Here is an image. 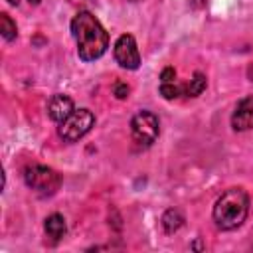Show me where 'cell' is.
<instances>
[{"label": "cell", "instance_id": "obj_1", "mask_svg": "<svg viewBox=\"0 0 253 253\" xmlns=\"http://www.w3.org/2000/svg\"><path fill=\"white\" fill-rule=\"evenodd\" d=\"M71 36L77 43V55L83 61L99 59L109 47V36L101 22L87 10H81L71 20Z\"/></svg>", "mask_w": 253, "mask_h": 253}, {"label": "cell", "instance_id": "obj_2", "mask_svg": "<svg viewBox=\"0 0 253 253\" xmlns=\"http://www.w3.org/2000/svg\"><path fill=\"white\" fill-rule=\"evenodd\" d=\"M247 211H249L247 192L243 188H229L217 198L213 206V221L219 229L231 231L245 221Z\"/></svg>", "mask_w": 253, "mask_h": 253}, {"label": "cell", "instance_id": "obj_3", "mask_svg": "<svg viewBox=\"0 0 253 253\" xmlns=\"http://www.w3.org/2000/svg\"><path fill=\"white\" fill-rule=\"evenodd\" d=\"M24 182L28 184V188L36 190L42 196H51L59 190L61 186V176L43 164H30L24 168Z\"/></svg>", "mask_w": 253, "mask_h": 253}, {"label": "cell", "instance_id": "obj_4", "mask_svg": "<svg viewBox=\"0 0 253 253\" xmlns=\"http://www.w3.org/2000/svg\"><path fill=\"white\" fill-rule=\"evenodd\" d=\"M95 125V115L89 109H75L63 123H59V136L65 142H77L83 138Z\"/></svg>", "mask_w": 253, "mask_h": 253}, {"label": "cell", "instance_id": "obj_5", "mask_svg": "<svg viewBox=\"0 0 253 253\" xmlns=\"http://www.w3.org/2000/svg\"><path fill=\"white\" fill-rule=\"evenodd\" d=\"M160 132L158 117L150 111H138L130 121V134L138 146H150Z\"/></svg>", "mask_w": 253, "mask_h": 253}, {"label": "cell", "instance_id": "obj_6", "mask_svg": "<svg viewBox=\"0 0 253 253\" xmlns=\"http://www.w3.org/2000/svg\"><path fill=\"white\" fill-rule=\"evenodd\" d=\"M113 55H115V61L125 69H138L140 65V53L136 47V40L130 34H123L117 38Z\"/></svg>", "mask_w": 253, "mask_h": 253}, {"label": "cell", "instance_id": "obj_7", "mask_svg": "<svg viewBox=\"0 0 253 253\" xmlns=\"http://www.w3.org/2000/svg\"><path fill=\"white\" fill-rule=\"evenodd\" d=\"M231 126L237 132L253 128V97H243L231 115Z\"/></svg>", "mask_w": 253, "mask_h": 253}, {"label": "cell", "instance_id": "obj_8", "mask_svg": "<svg viewBox=\"0 0 253 253\" xmlns=\"http://www.w3.org/2000/svg\"><path fill=\"white\" fill-rule=\"evenodd\" d=\"M73 111H75L73 99H71L69 95H63V93L53 95V97L49 99V103H47V115H49V119L55 121V123H63Z\"/></svg>", "mask_w": 253, "mask_h": 253}, {"label": "cell", "instance_id": "obj_9", "mask_svg": "<svg viewBox=\"0 0 253 253\" xmlns=\"http://www.w3.org/2000/svg\"><path fill=\"white\" fill-rule=\"evenodd\" d=\"M160 223H162V229H164L166 233H176V231L184 225V215H182V211H180L178 208H168V210L162 213Z\"/></svg>", "mask_w": 253, "mask_h": 253}, {"label": "cell", "instance_id": "obj_10", "mask_svg": "<svg viewBox=\"0 0 253 253\" xmlns=\"http://www.w3.org/2000/svg\"><path fill=\"white\" fill-rule=\"evenodd\" d=\"M43 227H45V233H47L53 241H59V239L65 235V231H67V223H65L63 215H59V213H51V215L45 219Z\"/></svg>", "mask_w": 253, "mask_h": 253}, {"label": "cell", "instance_id": "obj_11", "mask_svg": "<svg viewBox=\"0 0 253 253\" xmlns=\"http://www.w3.org/2000/svg\"><path fill=\"white\" fill-rule=\"evenodd\" d=\"M206 85H208L206 75H204V73H200V71H196V73H194V77L190 79V83L184 87V95H188V97H198V95H202V93H204Z\"/></svg>", "mask_w": 253, "mask_h": 253}, {"label": "cell", "instance_id": "obj_12", "mask_svg": "<svg viewBox=\"0 0 253 253\" xmlns=\"http://www.w3.org/2000/svg\"><path fill=\"white\" fill-rule=\"evenodd\" d=\"M0 32H2V38H4L6 42L16 40V36H18L16 22H14L6 12H4V14H0Z\"/></svg>", "mask_w": 253, "mask_h": 253}, {"label": "cell", "instance_id": "obj_13", "mask_svg": "<svg viewBox=\"0 0 253 253\" xmlns=\"http://www.w3.org/2000/svg\"><path fill=\"white\" fill-rule=\"evenodd\" d=\"M160 95H162L164 99L172 101V99H178L180 95H184V87L176 85L174 81H172V83H160Z\"/></svg>", "mask_w": 253, "mask_h": 253}, {"label": "cell", "instance_id": "obj_14", "mask_svg": "<svg viewBox=\"0 0 253 253\" xmlns=\"http://www.w3.org/2000/svg\"><path fill=\"white\" fill-rule=\"evenodd\" d=\"M128 91H130V87L126 85V83H115V87H113V93H115V97L117 99H126L128 97Z\"/></svg>", "mask_w": 253, "mask_h": 253}, {"label": "cell", "instance_id": "obj_15", "mask_svg": "<svg viewBox=\"0 0 253 253\" xmlns=\"http://www.w3.org/2000/svg\"><path fill=\"white\" fill-rule=\"evenodd\" d=\"M176 79V69L174 67H164L160 73V83H172Z\"/></svg>", "mask_w": 253, "mask_h": 253}, {"label": "cell", "instance_id": "obj_16", "mask_svg": "<svg viewBox=\"0 0 253 253\" xmlns=\"http://www.w3.org/2000/svg\"><path fill=\"white\" fill-rule=\"evenodd\" d=\"M6 2L12 4V6H18V4H20V0H6Z\"/></svg>", "mask_w": 253, "mask_h": 253}, {"label": "cell", "instance_id": "obj_17", "mask_svg": "<svg viewBox=\"0 0 253 253\" xmlns=\"http://www.w3.org/2000/svg\"><path fill=\"white\" fill-rule=\"evenodd\" d=\"M28 2H30V4H32V6H38V4H40V2H42V0H28Z\"/></svg>", "mask_w": 253, "mask_h": 253}, {"label": "cell", "instance_id": "obj_18", "mask_svg": "<svg viewBox=\"0 0 253 253\" xmlns=\"http://www.w3.org/2000/svg\"><path fill=\"white\" fill-rule=\"evenodd\" d=\"M128 2H138V0H128Z\"/></svg>", "mask_w": 253, "mask_h": 253}]
</instances>
